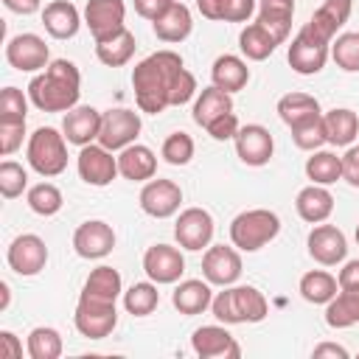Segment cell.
<instances>
[{
  "label": "cell",
  "instance_id": "obj_1",
  "mask_svg": "<svg viewBox=\"0 0 359 359\" xmlns=\"http://www.w3.org/2000/svg\"><path fill=\"white\" fill-rule=\"evenodd\" d=\"M185 70L182 56L177 50H154L143 62L135 65L132 70V87H135V101L140 112L160 115L165 107H171V95L177 87L180 73Z\"/></svg>",
  "mask_w": 359,
  "mask_h": 359
},
{
  "label": "cell",
  "instance_id": "obj_2",
  "mask_svg": "<svg viewBox=\"0 0 359 359\" xmlns=\"http://www.w3.org/2000/svg\"><path fill=\"white\" fill-rule=\"evenodd\" d=\"M81 73L70 59H53L28 84V98L42 112H67L79 104Z\"/></svg>",
  "mask_w": 359,
  "mask_h": 359
},
{
  "label": "cell",
  "instance_id": "obj_3",
  "mask_svg": "<svg viewBox=\"0 0 359 359\" xmlns=\"http://www.w3.org/2000/svg\"><path fill=\"white\" fill-rule=\"evenodd\" d=\"M213 317L224 325H241V323H261L269 311L266 297L255 286H224L210 303Z\"/></svg>",
  "mask_w": 359,
  "mask_h": 359
},
{
  "label": "cell",
  "instance_id": "obj_4",
  "mask_svg": "<svg viewBox=\"0 0 359 359\" xmlns=\"http://www.w3.org/2000/svg\"><path fill=\"white\" fill-rule=\"evenodd\" d=\"M280 233V219L269 208L241 210L230 222V241L238 252H258Z\"/></svg>",
  "mask_w": 359,
  "mask_h": 359
},
{
  "label": "cell",
  "instance_id": "obj_5",
  "mask_svg": "<svg viewBox=\"0 0 359 359\" xmlns=\"http://www.w3.org/2000/svg\"><path fill=\"white\" fill-rule=\"evenodd\" d=\"M28 165L39 177H59L67 168V137L53 126H39L28 137Z\"/></svg>",
  "mask_w": 359,
  "mask_h": 359
},
{
  "label": "cell",
  "instance_id": "obj_6",
  "mask_svg": "<svg viewBox=\"0 0 359 359\" xmlns=\"http://www.w3.org/2000/svg\"><path fill=\"white\" fill-rule=\"evenodd\" d=\"M73 323H76V331L81 337H87V339H104L118 325V309H115L112 300H98V297L79 294Z\"/></svg>",
  "mask_w": 359,
  "mask_h": 359
},
{
  "label": "cell",
  "instance_id": "obj_7",
  "mask_svg": "<svg viewBox=\"0 0 359 359\" xmlns=\"http://www.w3.org/2000/svg\"><path fill=\"white\" fill-rule=\"evenodd\" d=\"M328 56H331V45L323 42L320 36H314L309 28H300V31L294 34L289 50H286L289 67H292L294 73H300V76H314V73H320V70L325 67Z\"/></svg>",
  "mask_w": 359,
  "mask_h": 359
},
{
  "label": "cell",
  "instance_id": "obj_8",
  "mask_svg": "<svg viewBox=\"0 0 359 359\" xmlns=\"http://www.w3.org/2000/svg\"><path fill=\"white\" fill-rule=\"evenodd\" d=\"M140 115L135 109L126 107H115L101 112V132H98V143L109 151H121L126 146H132L140 135Z\"/></svg>",
  "mask_w": 359,
  "mask_h": 359
},
{
  "label": "cell",
  "instance_id": "obj_9",
  "mask_svg": "<svg viewBox=\"0 0 359 359\" xmlns=\"http://www.w3.org/2000/svg\"><path fill=\"white\" fill-rule=\"evenodd\" d=\"M174 238L182 250L199 252L205 247H210L213 238V216L205 208H185L180 210L177 222H174Z\"/></svg>",
  "mask_w": 359,
  "mask_h": 359
},
{
  "label": "cell",
  "instance_id": "obj_10",
  "mask_svg": "<svg viewBox=\"0 0 359 359\" xmlns=\"http://www.w3.org/2000/svg\"><path fill=\"white\" fill-rule=\"evenodd\" d=\"M6 59L20 73H36L50 65V50L36 34H17L6 45Z\"/></svg>",
  "mask_w": 359,
  "mask_h": 359
},
{
  "label": "cell",
  "instance_id": "obj_11",
  "mask_svg": "<svg viewBox=\"0 0 359 359\" xmlns=\"http://www.w3.org/2000/svg\"><path fill=\"white\" fill-rule=\"evenodd\" d=\"M76 168L87 185L104 188L118 177V157H112V151L104 149L101 143H90V146H81L76 157Z\"/></svg>",
  "mask_w": 359,
  "mask_h": 359
},
{
  "label": "cell",
  "instance_id": "obj_12",
  "mask_svg": "<svg viewBox=\"0 0 359 359\" xmlns=\"http://www.w3.org/2000/svg\"><path fill=\"white\" fill-rule=\"evenodd\" d=\"M6 261H8V266L17 275L31 278V275H39L45 269V264H48V247H45V241L36 233H22V236H17L8 244Z\"/></svg>",
  "mask_w": 359,
  "mask_h": 359
},
{
  "label": "cell",
  "instance_id": "obj_13",
  "mask_svg": "<svg viewBox=\"0 0 359 359\" xmlns=\"http://www.w3.org/2000/svg\"><path fill=\"white\" fill-rule=\"evenodd\" d=\"M126 3L123 0H87L84 6V25L90 28L93 39L101 42L126 28Z\"/></svg>",
  "mask_w": 359,
  "mask_h": 359
},
{
  "label": "cell",
  "instance_id": "obj_14",
  "mask_svg": "<svg viewBox=\"0 0 359 359\" xmlns=\"http://www.w3.org/2000/svg\"><path fill=\"white\" fill-rule=\"evenodd\" d=\"M202 275L210 286H233L241 278V255L236 247L213 244L202 255Z\"/></svg>",
  "mask_w": 359,
  "mask_h": 359
},
{
  "label": "cell",
  "instance_id": "obj_15",
  "mask_svg": "<svg viewBox=\"0 0 359 359\" xmlns=\"http://www.w3.org/2000/svg\"><path fill=\"white\" fill-rule=\"evenodd\" d=\"M73 250H76V255H81L87 261L107 258L115 250V230H112V224H107L101 219L81 222L76 227V233H73Z\"/></svg>",
  "mask_w": 359,
  "mask_h": 359
},
{
  "label": "cell",
  "instance_id": "obj_16",
  "mask_svg": "<svg viewBox=\"0 0 359 359\" xmlns=\"http://www.w3.org/2000/svg\"><path fill=\"white\" fill-rule=\"evenodd\" d=\"M182 205V188L174 180H149L140 191V208L151 219H168Z\"/></svg>",
  "mask_w": 359,
  "mask_h": 359
},
{
  "label": "cell",
  "instance_id": "obj_17",
  "mask_svg": "<svg viewBox=\"0 0 359 359\" xmlns=\"http://www.w3.org/2000/svg\"><path fill=\"white\" fill-rule=\"evenodd\" d=\"M306 247H309V255L317 264H323V266H337L348 255V238H345V233L339 227L323 224V222L317 227H311V233L306 238Z\"/></svg>",
  "mask_w": 359,
  "mask_h": 359
},
{
  "label": "cell",
  "instance_id": "obj_18",
  "mask_svg": "<svg viewBox=\"0 0 359 359\" xmlns=\"http://www.w3.org/2000/svg\"><path fill=\"white\" fill-rule=\"evenodd\" d=\"M191 348L202 359H238L241 345L224 325H202L191 334Z\"/></svg>",
  "mask_w": 359,
  "mask_h": 359
},
{
  "label": "cell",
  "instance_id": "obj_19",
  "mask_svg": "<svg viewBox=\"0 0 359 359\" xmlns=\"http://www.w3.org/2000/svg\"><path fill=\"white\" fill-rule=\"evenodd\" d=\"M143 272L154 283H177L185 272V258L171 244H151L143 252Z\"/></svg>",
  "mask_w": 359,
  "mask_h": 359
},
{
  "label": "cell",
  "instance_id": "obj_20",
  "mask_svg": "<svg viewBox=\"0 0 359 359\" xmlns=\"http://www.w3.org/2000/svg\"><path fill=\"white\" fill-rule=\"evenodd\" d=\"M233 140H236V154H238V160L244 165H255V168L258 165H266L269 157H272V151H275V140H272L269 129L261 126V123L241 126Z\"/></svg>",
  "mask_w": 359,
  "mask_h": 359
},
{
  "label": "cell",
  "instance_id": "obj_21",
  "mask_svg": "<svg viewBox=\"0 0 359 359\" xmlns=\"http://www.w3.org/2000/svg\"><path fill=\"white\" fill-rule=\"evenodd\" d=\"M62 132L67 137V143L73 146H90L98 140V132H101V112L95 107H73L65 112V121H62Z\"/></svg>",
  "mask_w": 359,
  "mask_h": 359
},
{
  "label": "cell",
  "instance_id": "obj_22",
  "mask_svg": "<svg viewBox=\"0 0 359 359\" xmlns=\"http://www.w3.org/2000/svg\"><path fill=\"white\" fill-rule=\"evenodd\" d=\"M351 8H353V0H325V3L311 14V20H309L303 28H309L314 36H320L323 42L331 45L334 36H337V31L348 22Z\"/></svg>",
  "mask_w": 359,
  "mask_h": 359
},
{
  "label": "cell",
  "instance_id": "obj_23",
  "mask_svg": "<svg viewBox=\"0 0 359 359\" xmlns=\"http://www.w3.org/2000/svg\"><path fill=\"white\" fill-rule=\"evenodd\" d=\"M118 174L123 180H132V182H146L157 174V157L149 146L143 143H132L126 149L118 151Z\"/></svg>",
  "mask_w": 359,
  "mask_h": 359
},
{
  "label": "cell",
  "instance_id": "obj_24",
  "mask_svg": "<svg viewBox=\"0 0 359 359\" xmlns=\"http://www.w3.org/2000/svg\"><path fill=\"white\" fill-rule=\"evenodd\" d=\"M42 25L53 39H73L81 28V17L70 0H53L42 8Z\"/></svg>",
  "mask_w": 359,
  "mask_h": 359
},
{
  "label": "cell",
  "instance_id": "obj_25",
  "mask_svg": "<svg viewBox=\"0 0 359 359\" xmlns=\"http://www.w3.org/2000/svg\"><path fill=\"white\" fill-rule=\"evenodd\" d=\"M294 208H297V216L309 224H320L325 222L331 213H334V196L325 185H306L300 188L297 199H294Z\"/></svg>",
  "mask_w": 359,
  "mask_h": 359
},
{
  "label": "cell",
  "instance_id": "obj_26",
  "mask_svg": "<svg viewBox=\"0 0 359 359\" xmlns=\"http://www.w3.org/2000/svg\"><path fill=\"white\" fill-rule=\"evenodd\" d=\"M210 81H213V87H219V90H224V93H238V90H244L247 87V81H250V67H247V62L241 59V56H233V53H222L216 62H213V67H210Z\"/></svg>",
  "mask_w": 359,
  "mask_h": 359
},
{
  "label": "cell",
  "instance_id": "obj_27",
  "mask_svg": "<svg viewBox=\"0 0 359 359\" xmlns=\"http://www.w3.org/2000/svg\"><path fill=\"white\" fill-rule=\"evenodd\" d=\"M171 303H174V309H177L180 314L194 317V314H202L205 309H210V303H213V289H210L208 280L188 278V280H182V283L174 289Z\"/></svg>",
  "mask_w": 359,
  "mask_h": 359
},
{
  "label": "cell",
  "instance_id": "obj_28",
  "mask_svg": "<svg viewBox=\"0 0 359 359\" xmlns=\"http://www.w3.org/2000/svg\"><path fill=\"white\" fill-rule=\"evenodd\" d=\"M151 28H154V34H157L160 42H168V45L182 42V39L191 36V28H194L191 8H188L185 3H177V0H174V6H171L163 17H157V20L151 22Z\"/></svg>",
  "mask_w": 359,
  "mask_h": 359
},
{
  "label": "cell",
  "instance_id": "obj_29",
  "mask_svg": "<svg viewBox=\"0 0 359 359\" xmlns=\"http://www.w3.org/2000/svg\"><path fill=\"white\" fill-rule=\"evenodd\" d=\"M294 0H258V22L283 45L292 31Z\"/></svg>",
  "mask_w": 359,
  "mask_h": 359
},
{
  "label": "cell",
  "instance_id": "obj_30",
  "mask_svg": "<svg viewBox=\"0 0 359 359\" xmlns=\"http://www.w3.org/2000/svg\"><path fill=\"white\" fill-rule=\"evenodd\" d=\"M278 115L292 129V126H300L311 118H320L323 109H320V101L309 93H286L278 98Z\"/></svg>",
  "mask_w": 359,
  "mask_h": 359
},
{
  "label": "cell",
  "instance_id": "obj_31",
  "mask_svg": "<svg viewBox=\"0 0 359 359\" xmlns=\"http://www.w3.org/2000/svg\"><path fill=\"white\" fill-rule=\"evenodd\" d=\"M323 123H325V137L331 146H353V140L359 137V118L348 107L328 109L323 115Z\"/></svg>",
  "mask_w": 359,
  "mask_h": 359
},
{
  "label": "cell",
  "instance_id": "obj_32",
  "mask_svg": "<svg viewBox=\"0 0 359 359\" xmlns=\"http://www.w3.org/2000/svg\"><path fill=\"white\" fill-rule=\"evenodd\" d=\"M227 112H233V95L230 93H224V90H219V87H205L202 93H199V98H196V104H194V121L202 126V129H208L216 118H222V115H227Z\"/></svg>",
  "mask_w": 359,
  "mask_h": 359
},
{
  "label": "cell",
  "instance_id": "obj_33",
  "mask_svg": "<svg viewBox=\"0 0 359 359\" xmlns=\"http://www.w3.org/2000/svg\"><path fill=\"white\" fill-rule=\"evenodd\" d=\"M135 48H137L135 45V34L129 28H123V31H118V34L95 42V56L107 67H123L135 56Z\"/></svg>",
  "mask_w": 359,
  "mask_h": 359
},
{
  "label": "cell",
  "instance_id": "obj_34",
  "mask_svg": "<svg viewBox=\"0 0 359 359\" xmlns=\"http://www.w3.org/2000/svg\"><path fill=\"white\" fill-rule=\"evenodd\" d=\"M325 323L331 328H351L359 323V289H339L325 303Z\"/></svg>",
  "mask_w": 359,
  "mask_h": 359
},
{
  "label": "cell",
  "instance_id": "obj_35",
  "mask_svg": "<svg viewBox=\"0 0 359 359\" xmlns=\"http://www.w3.org/2000/svg\"><path fill=\"white\" fill-rule=\"evenodd\" d=\"M280 42L255 20V22H250V25H244L241 28V34H238V48H241V53L247 56V59H252V62H264V59H269L272 53H275V48H278Z\"/></svg>",
  "mask_w": 359,
  "mask_h": 359
},
{
  "label": "cell",
  "instance_id": "obj_36",
  "mask_svg": "<svg viewBox=\"0 0 359 359\" xmlns=\"http://www.w3.org/2000/svg\"><path fill=\"white\" fill-rule=\"evenodd\" d=\"M81 294H87V297H98V300H112V303H115V300L123 294L121 272H118L115 266H107V264L95 266V269L87 275Z\"/></svg>",
  "mask_w": 359,
  "mask_h": 359
},
{
  "label": "cell",
  "instance_id": "obj_37",
  "mask_svg": "<svg viewBox=\"0 0 359 359\" xmlns=\"http://www.w3.org/2000/svg\"><path fill=\"white\" fill-rule=\"evenodd\" d=\"M306 177L314 185H331V182L342 180V157H337L334 151H325V149L311 151V157L306 160Z\"/></svg>",
  "mask_w": 359,
  "mask_h": 359
},
{
  "label": "cell",
  "instance_id": "obj_38",
  "mask_svg": "<svg viewBox=\"0 0 359 359\" xmlns=\"http://www.w3.org/2000/svg\"><path fill=\"white\" fill-rule=\"evenodd\" d=\"M337 289H339L337 278L331 272H325V269H311V272H306L300 278V294H303L306 303H314V306L328 303L337 294Z\"/></svg>",
  "mask_w": 359,
  "mask_h": 359
},
{
  "label": "cell",
  "instance_id": "obj_39",
  "mask_svg": "<svg viewBox=\"0 0 359 359\" xmlns=\"http://www.w3.org/2000/svg\"><path fill=\"white\" fill-rule=\"evenodd\" d=\"M160 303V292H157V283L154 280H140V283H132L126 292H123V309L132 314V317H146L157 309Z\"/></svg>",
  "mask_w": 359,
  "mask_h": 359
},
{
  "label": "cell",
  "instance_id": "obj_40",
  "mask_svg": "<svg viewBox=\"0 0 359 359\" xmlns=\"http://www.w3.org/2000/svg\"><path fill=\"white\" fill-rule=\"evenodd\" d=\"M62 348V334L50 325H36L25 339V351L31 359H59Z\"/></svg>",
  "mask_w": 359,
  "mask_h": 359
},
{
  "label": "cell",
  "instance_id": "obj_41",
  "mask_svg": "<svg viewBox=\"0 0 359 359\" xmlns=\"http://www.w3.org/2000/svg\"><path fill=\"white\" fill-rule=\"evenodd\" d=\"M25 199H28V208L36 216H53L65 205V196H62V191L53 182H36V185H31Z\"/></svg>",
  "mask_w": 359,
  "mask_h": 359
},
{
  "label": "cell",
  "instance_id": "obj_42",
  "mask_svg": "<svg viewBox=\"0 0 359 359\" xmlns=\"http://www.w3.org/2000/svg\"><path fill=\"white\" fill-rule=\"evenodd\" d=\"M331 59L345 73H359V34L345 31L331 42Z\"/></svg>",
  "mask_w": 359,
  "mask_h": 359
},
{
  "label": "cell",
  "instance_id": "obj_43",
  "mask_svg": "<svg viewBox=\"0 0 359 359\" xmlns=\"http://www.w3.org/2000/svg\"><path fill=\"white\" fill-rule=\"evenodd\" d=\"M194 151H196V146H194V137L188 132H171L160 149V154L168 165H188Z\"/></svg>",
  "mask_w": 359,
  "mask_h": 359
},
{
  "label": "cell",
  "instance_id": "obj_44",
  "mask_svg": "<svg viewBox=\"0 0 359 359\" xmlns=\"http://www.w3.org/2000/svg\"><path fill=\"white\" fill-rule=\"evenodd\" d=\"M292 140H294V146L303 149V151H317L323 143H328L323 115H320V118H311V121H306V123H300V126H292Z\"/></svg>",
  "mask_w": 359,
  "mask_h": 359
},
{
  "label": "cell",
  "instance_id": "obj_45",
  "mask_svg": "<svg viewBox=\"0 0 359 359\" xmlns=\"http://www.w3.org/2000/svg\"><path fill=\"white\" fill-rule=\"evenodd\" d=\"M28 101H31V98H25L22 90L6 87V90L0 93V121H3V123H25Z\"/></svg>",
  "mask_w": 359,
  "mask_h": 359
},
{
  "label": "cell",
  "instance_id": "obj_46",
  "mask_svg": "<svg viewBox=\"0 0 359 359\" xmlns=\"http://www.w3.org/2000/svg\"><path fill=\"white\" fill-rule=\"evenodd\" d=\"M25 188H28V171L14 160H3L0 163V194L6 199H17Z\"/></svg>",
  "mask_w": 359,
  "mask_h": 359
},
{
  "label": "cell",
  "instance_id": "obj_47",
  "mask_svg": "<svg viewBox=\"0 0 359 359\" xmlns=\"http://www.w3.org/2000/svg\"><path fill=\"white\" fill-rule=\"evenodd\" d=\"M25 137V123H3L0 121V154H14L22 146Z\"/></svg>",
  "mask_w": 359,
  "mask_h": 359
},
{
  "label": "cell",
  "instance_id": "obj_48",
  "mask_svg": "<svg viewBox=\"0 0 359 359\" xmlns=\"http://www.w3.org/2000/svg\"><path fill=\"white\" fill-rule=\"evenodd\" d=\"M241 129V123H238V118H236V112H227V115H222V118H216L205 132L213 137V140H233L236 137V132Z\"/></svg>",
  "mask_w": 359,
  "mask_h": 359
},
{
  "label": "cell",
  "instance_id": "obj_49",
  "mask_svg": "<svg viewBox=\"0 0 359 359\" xmlns=\"http://www.w3.org/2000/svg\"><path fill=\"white\" fill-rule=\"evenodd\" d=\"M255 11V0H224L222 22H247Z\"/></svg>",
  "mask_w": 359,
  "mask_h": 359
},
{
  "label": "cell",
  "instance_id": "obj_50",
  "mask_svg": "<svg viewBox=\"0 0 359 359\" xmlns=\"http://www.w3.org/2000/svg\"><path fill=\"white\" fill-rule=\"evenodd\" d=\"M342 180L351 188H359V146H348L342 154Z\"/></svg>",
  "mask_w": 359,
  "mask_h": 359
},
{
  "label": "cell",
  "instance_id": "obj_51",
  "mask_svg": "<svg viewBox=\"0 0 359 359\" xmlns=\"http://www.w3.org/2000/svg\"><path fill=\"white\" fill-rule=\"evenodd\" d=\"M171 6H174V0H135V11L143 20H149V22H154L157 17H163Z\"/></svg>",
  "mask_w": 359,
  "mask_h": 359
},
{
  "label": "cell",
  "instance_id": "obj_52",
  "mask_svg": "<svg viewBox=\"0 0 359 359\" xmlns=\"http://www.w3.org/2000/svg\"><path fill=\"white\" fill-rule=\"evenodd\" d=\"M0 359H22V342L11 331H0Z\"/></svg>",
  "mask_w": 359,
  "mask_h": 359
},
{
  "label": "cell",
  "instance_id": "obj_53",
  "mask_svg": "<svg viewBox=\"0 0 359 359\" xmlns=\"http://www.w3.org/2000/svg\"><path fill=\"white\" fill-rule=\"evenodd\" d=\"M339 289H359V258L356 261H345V266L337 275Z\"/></svg>",
  "mask_w": 359,
  "mask_h": 359
},
{
  "label": "cell",
  "instance_id": "obj_54",
  "mask_svg": "<svg viewBox=\"0 0 359 359\" xmlns=\"http://www.w3.org/2000/svg\"><path fill=\"white\" fill-rule=\"evenodd\" d=\"M196 8H199V14L205 17V20H222V14H224V0H196Z\"/></svg>",
  "mask_w": 359,
  "mask_h": 359
},
{
  "label": "cell",
  "instance_id": "obj_55",
  "mask_svg": "<svg viewBox=\"0 0 359 359\" xmlns=\"http://www.w3.org/2000/svg\"><path fill=\"white\" fill-rule=\"evenodd\" d=\"M3 6L14 14H34V11H39L42 0H3Z\"/></svg>",
  "mask_w": 359,
  "mask_h": 359
},
{
  "label": "cell",
  "instance_id": "obj_56",
  "mask_svg": "<svg viewBox=\"0 0 359 359\" xmlns=\"http://www.w3.org/2000/svg\"><path fill=\"white\" fill-rule=\"evenodd\" d=\"M311 353H314L317 359H323V356H334V359L339 356V359H348V351H345L342 345H337V342H320Z\"/></svg>",
  "mask_w": 359,
  "mask_h": 359
},
{
  "label": "cell",
  "instance_id": "obj_57",
  "mask_svg": "<svg viewBox=\"0 0 359 359\" xmlns=\"http://www.w3.org/2000/svg\"><path fill=\"white\" fill-rule=\"evenodd\" d=\"M0 292H3V303H0V309H8V283H0Z\"/></svg>",
  "mask_w": 359,
  "mask_h": 359
},
{
  "label": "cell",
  "instance_id": "obj_58",
  "mask_svg": "<svg viewBox=\"0 0 359 359\" xmlns=\"http://www.w3.org/2000/svg\"><path fill=\"white\" fill-rule=\"evenodd\" d=\"M356 244H359V224H356Z\"/></svg>",
  "mask_w": 359,
  "mask_h": 359
}]
</instances>
